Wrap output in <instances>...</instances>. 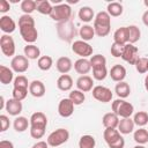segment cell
Here are the masks:
<instances>
[{
  "mask_svg": "<svg viewBox=\"0 0 148 148\" xmlns=\"http://www.w3.org/2000/svg\"><path fill=\"white\" fill-rule=\"evenodd\" d=\"M94 30L95 35L98 37H105L111 30V16L106 12H98L94 18Z\"/></svg>",
  "mask_w": 148,
  "mask_h": 148,
  "instance_id": "6da1fadb",
  "label": "cell"
},
{
  "mask_svg": "<svg viewBox=\"0 0 148 148\" xmlns=\"http://www.w3.org/2000/svg\"><path fill=\"white\" fill-rule=\"evenodd\" d=\"M112 112L116 113L119 118H131V116L134 112V106L130 102L123 99V98H117L112 102L111 104Z\"/></svg>",
  "mask_w": 148,
  "mask_h": 148,
  "instance_id": "7a4b0ae2",
  "label": "cell"
},
{
  "mask_svg": "<svg viewBox=\"0 0 148 148\" xmlns=\"http://www.w3.org/2000/svg\"><path fill=\"white\" fill-rule=\"evenodd\" d=\"M71 15H72V8L68 3H59V5H54L53 6V9H52V13L50 15V17L58 22V23H62V22H66V21H69L71 18Z\"/></svg>",
  "mask_w": 148,
  "mask_h": 148,
  "instance_id": "3957f363",
  "label": "cell"
},
{
  "mask_svg": "<svg viewBox=\"0 0 148 148\" xmlns=\"http://www.w3.org/2000/svg\"><path fill=\"white\" fill-rule=\"evenodd\" d=\"M69 139V132L66 128H57L56 131L51 132L46 139L50 147H58L66 143Z\"/></svg>",
  "mask_w": 148,
  "mask_h": 148,
  "instance_id": "277c9868",
  "label": "cell"
},
{
  "mask_svg": "<svg viewBox=\"0 0 148 148\" xmlns=\"http://www.w3.org/2000/svg\"><path fill=\"white\" fill-rule=\"evenodd\" d=\"M57 32H58V36L61 40L72 42L73 37L76 34V30H75L74 24L71 21H66V22H62V23H58Z\"/></svg>",
  "mask_w": 148,
  "mask_h": 148,
  "instance_id": "5b68a950",
  "label": "cell"
},
{
  "mask_svg": "<svg viewBox=\"0 0 148 148\" xmlns=\"http://www.w3.org/2000/svg\"><path fill=\"white\" fill-rule=\"evenodd\" d=\"M72 51L75 54H77L80 58H88V57H91L92 56L94 49H92V46L88 42H84L82 39H79V40H74L73 42V44H72Z\"/></svg>",
  "mask_w": 148,
  "mask_h": 148,
  "instance_id": "8992f818",
  "label": "cell"
},
{
  "mask_svg": "<svg viewBox=\"0 0 148 148\" xmlns=\"http://www.w3.org/2000/svg\"><path fill=\"white\" fill-rule=\"evenodd\" d=\"M91 91H92L91 92L92 97L101 103H109V102H111V99L113 97L111 89L108 87H104V86H96L92 88Z\"/></svg>",
  "mask_w": 148,
  "mask_h": 148,
  "instance_id": "52a82bcc",
  "label": "cell"
},
{
  "mask_svg": "<svg viewBox=\"0 0 148 148\" xmlns=\"http://www.w3.org/2000/svg\"><path fill=\"white\" fill-rule=\"evenodd\" d=\"M121 59L130 65H135L136 60L139 59V49L134 44H131V43L125 44Z\"/></svg>",
  "mask_w": 148,
  "mask_h": 148,
  "instance_id": "ba28073f",
  "label": "cell"
},
{
  "mask_svg": "<svg viewBox=\"0 0 148 148\" xmlns=\"http://www.w3.org/2000/svg\"><path fill=\"white\" fill-rule=\"evenodd\" d=\"M29 66H30L29 59L25 56H22V54L13 57V59L10 61V68L13 69V72L18 73V74H22V73L27 72L29 69Z\"/></svg>",
  "mask_w": 148,
  "mask_h": 148,
  "instance_id": "9c48e42d",
  "label": "cell"
},
{
  "mask_svg": "<svg viewBox=\"0 0 148 148\" xmlns=\"http://www.w3.org/2000/svg\"><path fill=\"white\" fill-rule=\"evenodd\" d=\"M0 47L2 53L6 57H15V51H16V46H15V42L14 38L9 35H2L0 38Z\"/></svg>",
  "mask_w": 148,
  "mask_h": 148,
  "instance_id": "30bf717a",
  "label": "cell"
},
{
  "mask_svg": "<svg viewBox=\"0 0 148 148\" xmlns=\"http://www.w3.org/2000/svg\"><path fill=\"white\" fill-rule=\"evenodd\" d=\"M18 30L22 39L28 44H34L38 38V31L36 29V25H22L18 27Z\"/></svg>",
  "mask_w": 148,
  "mask_h": 148,
  "instance_id": "8fae6325",
  "label": "cell"
},
{
  "mask_svg": "<svg viewBox=\"0 0 148 148\" xmlns=\"http://www.w3.org/2000/svg\"><path fill=\"white\" fill-rule=\"evenodd\" d=\"M30 128H42V130H46L47 126V117L45 113L37 111L34 112L30 117Z\"/></svg>",
  "mask_w": 148,
  "mask_h": 148,
  "instance_id": "7c38bea8",
  "label": "cell"
},
{
  "mask_svg": "<svg viewBox=\"0 0 148 148\" xmlns=\"http://www.w3.org/2000/svg\"><path fill=\"white\" fill-rule=\"evenodd\" d=\"M74 104L69 98H62L60 99L58 104V113L62 118H68L74 112Z\"/></svg>",
  "mask_w": 148,
  "mask_h": 148,
  "instance_id": "4fadbf2b",
  "label": "cell"
},
{
  "mask_svg": "<svg viewBox=\"0 0 148 148\" xmlns=\"http://www.w3.org/2000/svg\"><path fill=\"white\" fill-rule=\"evenodd\" d=\"M75 84L80 91L88 92V91L92 90V88H94V79L89 75H81L77 77Z\"/></svg>",
  "mask_w": 148,
  "mask_h": 148,
  "instance_id": "5bb4252c",
  "label": "cell"
},
{
  "mask_svg": "<svg viewBox=\"0 0 148 148\" xmlns=\"http://www.w3.org/2000/svg\"><path fill=\"white\" fill-rule=\"evenodd\" d=\"M29 92L36 97V98H40L45 95L46 92V88H45V84L40 81V80H34L30 82L29 84Z\"/></svg>",
  "mask_w": 148,
  "mask_h": 148,
  "instance_id": "9a60e30c",
  "label": "cell"
},
{
  "mask_svg": "<svg viewBox=\"0 0 148 148\" xmlns=\"http://www.w3.org/2000/svg\"><path fill=\"white\" fill-rule=\"evenodd\" d=\"M22 109H23V105L21 101H17L15 98H9L6 102L5 110L9 113V116H14V117L20 116V113L22 112Z\"/></svg>",
  "mask_w": 148,
  "mask_h": 148,
  "instance_id": "2e32d148",
  "label": "cell"
},
{
  "mask_svg": "<svg viewBox=\"0 0 148 148\" xmlns=\"http://www.w3.org/2000/svg\"><path fill=\"white\" fill-rule=\"evenodd\" d=\"M0 29L6 35H9V34H12V32L15 31L16 23L13 20V17H10L9 15H2L0 17Z\"/></svg>",
  "mask_w": 148,
  "mask_h": 148,
  "instance_id": "e0dca14e",
  "label": "cell"
},
{
  "mask_svg": "<svg viewBox=\"0 0 148 148\" xmlns=\"http://www.w3.org/2000/svg\"><path fill=\"white\" fill-rule=\"evenodd\" d=\"M109 75H110V77H111L112 81H114L117 83L118 82H121L126 77V68L123 65L117 64V65H114V66L111 67V69L109 72Z\"/></svg>",
  "mask_w": 148,
  "mask_h": 148,
  "instance_id": "ac0fdd59",
  "label": "cell"
},
{
  "mask_svg": "<svg viewBox=\"0 0 148 148\" xmlns=\"http://www.w3.org/2000/svg\"><path fill=\"white\" fill-rule=\"evenodd\" d=\"M73 61L71 58L68 57H60L58 58V60L56 61V67L57 71L61 74H67L71 72V69L73 68Z\"/></svg>",
  "mask_w": 148,
  "mask_h": 148,
  "instance_id": "d6986e66",
  "label": "cell"
},
{
  "mask_svg": "<svg viewBox=\"0 0 148 148\" xmlns=\"http://www.w3.org/2000/svg\"><path fill=\"white\" fill-rule=\"evenodd\" d=\"M73 79L68 74H61L57 79V88L61 91H71L73 88Z\"/></svg>",
  "mask_w": 148,
  "mask_h": 148,
  "instance_id": "ffe728a7",
  "label": "cell"
},
{
  "mask_svg": "<svg viewBox=\"0 0 148 148\" xmlns=\"http://www.w3.org/2000/svg\"><path fill=\"white\" fill-rule=\"evenodd\" d=\"M74 69L76 73L81 75H87L91 71V65L89 59L87 58H80L74 62Z\"/></svg>",
  "mask_w": 148,
  "mask_h": 148,
  "instance_id": "44dd1931",
  "label": "cell"
},
{
  "mask_svg": "<svg viewBox=\"0 0 148 148\" xmlns=\"http://www.w3.org/2000/svg\"><path fill=\"white\" fill-rule=\"evenodd\" d=\"M119 117L113 112H108L102 118V124L105 128H117L119 125Z\"/></svg>",
  "mask_w": 148,
  "mask_h": 148,
  "instance_id": "7402d4cb",
  "label": "cell"
},
{
  "mask_svg": "<svg viewBox=\"0 0 148 148\" xmlns=\"http://www.w3.org/2000/svg\"><path fill=\"white\" fill-rule=\"evenodd\" d=\"M134 126L135 124L132 118H120L117 130L120 134H130L134 131Z\"/></svg>",
  "mask_w": 148,
  "mask_h": 148,
  "instance_id": "603a6c76",
  "label": "cell"
},
{
  "mask_svg": "<svg viewBox=\"0 0 148 148\" xmlns=\"http://www.w3.org/2000/svg\"><path fill=\"white\" fill-rule=\"evenodd\" d=\"M14 72L12 68L5 66V65H1L0 66V82L2 84H9L12 82H14Z\"/></svg>",
  "mask_w": 148,
  "mask_h": 148,
  "instance_id": "cb8c5ba5",
  "label": "cell"
},
{
  "mask_svg": "<svg viewBox=\"0 0 148 148\" xmlns=\"http://www.w3.org/2000/svg\"><path fill=\"white\" fill-rule=\"evenodd\" d=\"M113 42L125 45L128 43V30L127 27H120L118 28L113 34Z\"/></svg>",
  "mask_w": 148,
  "mask_h": 148,
  "instance_id": "d4e9b609",
  "label": "cell"
},
{
  "mask_svg": "<svg viewBox=\"0 0 148 148\" xmlns=\"http://www.w3.org/2000/svg\"><path fill=\"white\" fill-rule=\"evenodd\" d=\"M77 16L82 21V22H86V23H89L91 22L94 18H95V13H94V9L89 6H83L79 9V13H77Z\"/></svg>",
  "mask_w": 148,
  "mask_h": 148,
  "instance_id": "484cf974",
  "label": "cell"
},
{
  "mask_svg": "<svg viewBox=\"0 0 148 148\" xmlns=\"http://www.w3.org/2000/svg\"><path fill=\"white\" fill-rule=\"evenodd\" d=\"M23 52H24V56L29 59V60H35V59H39L42 56H40V50L37 45L35 44H27L23 49Z\"/></svg>",
  "mask_w": 148,
  "mask_h": 148,
  "instance_id": "4316f807",
  "label": "cell"
},
{
  "mask_svg": "<svg viewBox=\"0 0 148 148\" xmlns=\"http://www.w3.org/2000/svg\"><path fill=\"white\" fill-rule=\"evenodd\" d=\"M114 92H116V95H117L119 98L125 99V98L128 97L130 94H131V87H130V84H128L127 82H125V81L118 82V83L116 84V87H114Z\"/></svg>",
  "mask_w": 148,
  "mask_h": 148,
  "instance_id": "83f0119b",
  "label": "cell"
},
{
  "mask_svg": "<svg viewBox=\"0 0 148 148\" xmlns=\"http://www.w3.org/2000/svg\"><path fill=\"white\" fill-rule=\"evenodd\" d=\"M13 126H14V130L18 133H22L24 131L28 130V127H30V120H28V118L23 117V116H17L15 119H14V123H13Z\"/></svg>",
  "mask_w": 148,
  "mask_h": 148,
  "instance_id": "f1b7e54d",
  "label": "cell"
},
{
  "mask_svg": "<svg viewBox=\"0 0 148 148\" xmlns=\"http://www.w3.org/2000/svg\"><path fill=\"white\" fill-rule=\"evenodd\" d=\"M123 12H124V7L120 2L113 1V2L108 3V6H106V13L111 17H118L123 14Z\"/></svg>",
  "mask_w": 148,
  "mask_h": 148,
  "instance_id": "f546056e",
  "label": "cell"
},
{
  "mask_svg": "<svg viewBox=\"0 0 148 148\" xmlns=\"http://www.w3.org/2000/svg\"><path fill=\"white\" fill-rule=\"evenodd\" d=\"M79 35H80L81 39L84 40V42L91 40V39L94 38V36H95L94 27H91V25H89V24H83V25L80 28Z\"/></svg>",
  "mask_w": 148,
  "mask_h": 148,
  "instance_id": "4dcf8cb0",
  "label": "cell"
},
{
  "mask_svg": "<svg viewBox=\"0 0 148 148\" xmlns=\"http://www.w3.org/2000/svg\"><path fill=\"white\" fill-rule=\"evenodd\" d=\"M120 136H121V134L119 133V131L117 128H105L103 132V138H104V141L106 142V145L112 143Z\"/></svg>",
  "mask_w": 148,
  "mask_h": 148,
  "instance_id": "1f68e13d",
  "label": "cell"
},
{
  "mask_svg": "<svg viewBox=\"0 0 148 148\" xmlns=\"http://www.w3.org/2000/svg\"><path fill=\"white\" fill-rule=\"evenodd\" d=\"M133 139L138 145H146L148 142V130L140 127L133 133Z\"/></svg>",
  "mask_w": 148,
  "mask_h": 148,
  "instance_id": "d6a6232c",
  "label": "cell"
},
{
  "mask_svg": "<svg viewBox=\"0 0 148 148\" xmlns=\"http://www.w3.org/2000/svg\"><path fill=\"white\" fill-rule=\"evenodd\" d=\"M36 3H37L36 10L38 13H40L43 15H51L52 9H53V6L51 5L50 1H47V0H37Z\"/></svg>",
  "mask_w": 148,
  "mask_h": 148,
  "instance_id": "836d02e7",
  "label": "cell"
},
{
  "mask_svg": "<svg viewBox=\"0 0 148 148\" xmlns=\"http://www.w3.org/2000/svg\"><path fill=\"white\" fill-rule=\"evenodd\" d=\"M127 30H128V43L135 44L136 42L140 40V38H141V30L139 29V27H136L134 24H131V25L127 27Z\"/></svg>",
  "mask_w": 148,
  "mask_h": 148,
  "instance_id": "e575fe53",
  "label": "cell"
},
{
  "mask_svg": "<svg viewBox=\"0 0 148 148\" xmlns=\"http://www.w3.org/2000/svg\"><path fill=\"white\" fill-rule=\"evenodd\" d=\"M68 98L73 102L74 105H81L86 101V95H84V92L80 91L79 89H75V90H71Z\"/></svg>",
  "mask_w": 148,
  "mask_h": 148,
  "instance_id": "d590c367",
  "label": "cell"
},
{
  "mask_svg": "<svg viewBox=\"0 0 148 148\" xmlns=\"http://www.w3.org/2000/svg\"><path fill=\"white\" fill-rule=\"evenodd\" d=\"M95 146H96V140L90 134L82 135L79 140V148H95Z\"/></svg>",
  "mask_w": 148,
  "mask_h": 148,
  "instance_id": "8d00e7d4",
  "label": "cell"
},
{
  "mask_svg": "<svg viewBox=\"0 0 148 148\" xmlns=\"http://www.w3.org/2000/svg\"><path fill=\"white\" fill-rule=\"evenodd\" d=\"M52 65H53V59H52L50 56H42V57L37 60V66H38V68H39L40 71H44V72L51 69Z\"/></svg>",
  "mask_w": 148,
  "mask_h": 148,
  "instance_id": "74e56055",
  "label": "cell"
},
{
  "mask_svg": "<svg viewBox=\"0 0 148 148\" xmlns=\"http://www.w3.org/2000/svg\"><path fill=\"white\" fill-rule=\"evenodd\" d=\"M133 121L136 126L139 127H143L145 125L148 124V113L146 111H139L136 113H134L133 117Z\"/></svg>",
  "mask_w": 148,
  "mask_h": 148,
  "instance_id": "f35d334b",
  "label": "cell"
},
{
  "mask_svg": "<svg viewBox=\"0 0 148 148\" xmlns=\"http://www.w3.org/2000/svg\"><path fill=\"white\" fill-rule=\"evenodd\" d=\"M90 65H91V69L92 68H97V67H104L106 66V58L102 54H94L90 57L89 59Z\"/></svg>",
  "mask_w": 148,
  "mask_h": 148,
  "instance_id": "ab89813d",
  "label": "cell"
},
{
  "mask_svg": "<svg viewBox=\"0 0 148 148\" xmlns=\"http://www.w3.org/2000/svg\"><path fill=\"white\" fill-rule=\"evenodd\" d=\"M36 7H37V3L34 0H23L21 2V10L23 12V14L31 15V13L36 10Z\"/></svg>",
  "mask_w": 148,
  "mask_h": 148,
  "instance_id": "60d3db41",
  "label": "cell"
},
{
  "mask_svg": "<svg viewBox=\"0 0 148 148\" xmlns=\"http://www.w3.org/2000/svg\"><path fill=\"white\" fill-rule=\"evenodd\" d=\"M106 76H108V69H106V66H104V67L92 68V79H94V80L103 81V80H105Z\"/></svg>",
  "mask_w": 148,
  "mask_h": 148,
  "instance_id": "b9f144b4",
  "label": "cell"
},
{
  "mask_svg": "<svg viewBox=\"0 0 148 148\" xmlns=\"http://www.w3.org/2000/svg\"><path fill=\"white\" fill-rule=\"evenodd\" d=\"M30 82H28V79L24 75H18L14 79L13 82V88H23V89H29Z\"/></svg>",
  "mask_w": 148,
  "mask_h": 148,
  "instance_id": "7bdbcfd3",
  "label": "cell"
},
{
  "mask_svg": "<svg viewBox=\"0 0 148 148\" xmlns=\"http://www.w3.org/2000/svg\"><path fill=\"white\" fill-rule=\"evenodd\" d=\"M135 69L136 72H139L140 74H145L147 73V66H148V59L145 57H139V59L135 62Z\"/></svg>",
  "mask_w": 148,
  "mask_h": 148,
  "instance_id": "ee69618b",
  "label": "cell"
},
{
  "mask_svg": "<svg viewBox=\"0 0 148 148\" xmlns=\"http://www.w3.org/2000/svg\"><path fill=\"white\" fill-rule=\"evenodd\" d=\"M22 25H36L35 24V18L29 15V14H23L18 17V27Z\"/></svg>",
  "mask_w": 148,
  "mask_h": 148,
  "instance_id": "f6af8a7d",
  "label": "cell"
},
{
  "mask_svg": "<svg viewBox=\"0 0 148 148\" xmlns=\"http://www.w3.org/2000/svg\"><path fill=\"white\" fill-rule=\"evenodd\" d=\"M29 89H23V88H13V98L17 99V101H23L27 95H28Z\"/></svg>",
  "mask_w": 148,
  "mask_h": 148,
  "instance_id": "bcb514c9",
  "label": "cell"
},
{
  "mask_svg": "<svg viewBox=\"0 0 148 148\" xmlns=\"http://www.w3.org/2000/svg\"><path fill=\"white\" fill-rule=\"evenodd\" d=\"M123 51H124V45L118 44V43H114V42L112 43V45H111V47H110L111 56H113L114 58H121Z\"/></svg>",
  "mask_w": 148,
  "mask_h": 148,
  "instance_id": "7dc6e473",
  "label": "cell"
},
{
  "mask_svg": "<svg viewBox=\"0 0 148 148\" xmlns=\"http://www.w3.org/2000/svg\"><path fill=\"white\" fill-rule=\"evenodd\" d=\"M10 126V121L9 118L6 114H1L0 116V132H6Z\"/></svg>",
  "mask_w": 148,
  "mask_h": 148,
  "instance_id": "c3c4849f",
  "label": "cell"
},
{
  "mask_svg": "<svg viewBox=\"0 0 148 148\" xmlns=\"http://www.w3.org/2000/svg\"><path fill=\"white\" fill-rule=\"evenodd\" d=\"M45 134V130L42 128H30V135L34 139H42Z\"/></svg>",
  "mask_w": 148,
  "mask_h": 148,
  "instance_id": "681fc988",
  "label": "cell"
},
{
  "mask_svg": "<svg viewBox=\"0 0 148 148\" xmlns=\"http://www.w3.org/2000/svg\"><path fill=\"white\" fill-rule=\"evenodd\" d=\"M108 146H109V148H124L125 147V139L121 135L119 139H117L116 141H113L112 143H110Z\"/></svg>",
  "mask_w": 148,
  "mask_h": 148,
  "instance_id": "f907efd6",
  "label": "cell"
},
{
  "mask_svg": "<svg viewBox=\"0 0 148 148\" xmlns=\"http://www.w3.org/2000/svg\"><path fill=\"white\" fill-rule=\"evenodd\" d=\"M10 9V2L8 0H1L0 1V13L5 14Z\"/></svg>",
  "mask_w": 148,
  "mask_h": 148,
  "instance_id": "816d5d0a",
  "label": "cell"
},
{
  "mask_svg": "<svg viewBox=\"0 0 148 148\" xmlns=\"http://www.w3.org/2000/svg\"><path fill=\"white\" fill-rule=\"evenodd\" d=\"M49 147L50 146H49L47 141H37L36 143L32 145L31 148H49Z\"/></svg>",
  "mask_w": 148,
  "mask_h": 148,
  "instance_id": "f5cc1de1",
  "label": "cell"
},
{
  "mask_svg": "<svg viewBox=\"0 0 148 148\" xmlns=\"http://www.w3.org/2000/svg\"><path fill=\"white\" fill-rule=\"evenodd\" d=\"M0 148H15L12 141L8 140H1L0 141Z\"/></svg>",
  "mask_w": 148,
  "mask_h": 148,
  "instance_id": "db71d44e",
  "label": "cell"
},
{
  "mask_svg": "<svg viewBox=\"0 0 148 148\" xmlns=\"http://www.w3.org/2000/svg\"><path fill=\"white\" fill-rule=\"evenodd\" d=\"M142 23H143L146 27H148V9L142 14Z\"/></svg>",
  "mask_w": 148,
  "mask_h": 148,
  "instance_id": "11a10c76",
  "label": "cell"
},
{
  "mask_svg": "<svg viewBox=\"0 0 148 148\" xmlns=\"http://www.w3.org/2000/svg\"><path fill=\"white\" fill-rule=\"evenodd\" d=\"M6 102L7 101H5V97L3 96H0V109L1 110H3L6 108Z\"/></svg>",
  "mask_w": 148,
  "mask_h": 148,
  "instance_id": "9f6ffc18",
  "label": "cell"
},
{
  "mask_svg": "<svg viewBox=\"0 0 148 148\" xmlns=\"http://www.w3.org/2000/svg\"><path fill=\"white\" fill-rule=\"evenodd\" d=\"M143 82H145V88H146V90L148 91V74L145 76V81H143Z\"/></svg>",
  "mask_w": 148,
  "mask_h": 148,
  "instance_id": "6f0895ef",
  "label": "cell"
},
{
  "mask_svg": "<svg viewBox=\"0 0 148 148\" xmlns=\"http://www.w3.org/2000/svg\"><path fill=\"white\" fill-rule=\"evenodd\" d=\"M133 148H146V147H145V145H136Z\"/></svg>",
  "mask_w": 148,
  "mask_h": 148,
  "instance_id": "680465c9",
  "label": "cell"
},
{
  "mask_svg": "<svg viewBox=\"0 0 148 148\" xmlns=\"http://www.w3.org/2000/svg\"><path fill=\"white\" fill-rule=\"evenodd\" d=\"M143 5H145V6L148 8V0H143Z\"/></svg>",
  "mask_w": 148,
  "mask_h": 148,
  "instance_id": "91938a15",
  "label": "cell"
},
{
  "mask_svg": "<svg viewBox=\"0 0 148 148\" xmlns=\"http://www.w3.org/2000/svg\"><path fill=\"white\" fill-rule=\"evenodd\" d=\"M147 73H148V66H147Z\"/></svg>",
  "mask_w": 148,
  "mask_h": 148,
  "instance_id": "94428289",
  "label": "cell"
}]
</instances>
